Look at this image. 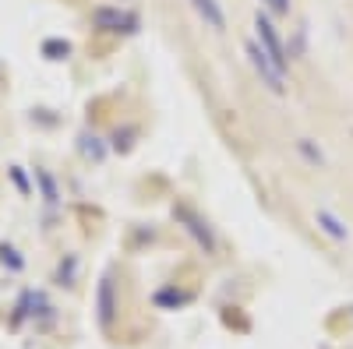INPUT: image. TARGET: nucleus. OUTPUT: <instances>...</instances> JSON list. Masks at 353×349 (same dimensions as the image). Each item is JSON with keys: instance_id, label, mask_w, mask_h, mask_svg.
<instances>
[{"instance_id": "nucleus-1", "label": "nucleus", "mask_w": 353, "mask_h": 349, "mask_svg": "<svg viewBox=\"0 0 353 349\" xmlns=\"http://www.w3.org/2000/svg\"><path fill=\"white\" fill-rule=\"evenodd\" d=\"M244 53H248V64L254 67V74L261 78L265 89H269L272 96H286V71H279V67H276L272 56L265 53L254 39H248V43H244Z\"/></svg>"}, {"instance_id": "nucleus-2", "label": "nucleus", "mask_w": 353, "mask_h": 349, "mask_svg": "<svg viewBox=\"0 0 353 349\" xmlns=\"http://www.w3.org/2000/svg\"><path fill=\"white\" fill-rule=\"evenodd\" d=\"M254 43L272 56L279 71L290 74V50H286V43H283V36H279V28L272 25L269 14H254Z\"/></svg>"}, {"instance_id": "nucleus-3", "label": "nucleus", "mask_w": 353, "mask_h": 349, "mask_svg": "<svg viewBox=\"0 0 353 349\" xmlns=\"http://www.w3.org/2000/svg\"><path fill=\"white\" fill-rule=\"evenodd\" d=\"M92 25L99 32H113V36H134L138 32V14L128 8H96L92 11Z\"/></svg>"}, {"instance_id": "nucleus-4", "label": "nucleus", "mask_w": 353, "mask_h": 349, "mask_svg": "<svg viewBox=\"0 0 353 349\" xmlns=\"http://www.w3.org/2000/svg\"><path fill=\"white\" fill-rule=\"evenodd\" d=\"M173 219H176V222H181V226L191 233L198 247H205V254H212V251H216V233H212V226L205 222V219H201L191 205H173Z\"/></svg>"}, {"instance_id": "nucleus-5", "label": "nucleus", "mask_w": 353, "mask_h": 349, "mask_svg": "<svg viewBox=\"0 0 353 349\" xmlns=\"http://www.w3.org/2000/svg\"><path fill=\"white\" fill-rule=\"evenodd\" d=\"M188 4L205 21V28H212V32H226V11H223L219 0H188Z\"/></svg>"}, {"instance_id": "nucleus-6", "label": "nucleus", "mask_w": 353, "mask_h": 349, "mask_svg": "<svg viewBox=\"0 0 353 349\" xmlns=\"http://www.w3.org/2000/svg\"><path fill=\"white\" fill-rule=\"evenodd\" d=\"M314 222H318V229L325 233L329 240H336V244L350 240V229H346V222H343L332 209H318V212H314Z\"/></svg>"}, {"instance_id": "nucleus-7", "label": "nucleus", "mask_w": 353, "mask_h": 349, "mask_svg": "<svg viewBox=\"0 0 353 349\" xmlns=\"http://www.w3.org/2000/svg\"><path fill=\"white\" fill-rule=\"evenodd\" d=\"M36 184H39V194H43V201H46V209H57V205H61V191H57L53 173L36 169Z\"/></svg>"}, {"instance_id": "nucleus-8", "label": "nucleus", "mask_w": 353, "mask_h": 349, "mask_svg": "<svg viewBox=\"0 0 353 349\" xmlns=\"http://www.w3.org/2000/svg\"><path fill=\"white\" fill-rule=\"evenodd\" d=\"M78 141H81L85 159H92V162H103V159H106V149H103V141H99L96 134H81Z\"/></svg>"}, {"instance_id": "nucleus-9", "label": "nucleus", "mask_w": 353, "mask_h": 349, "mask_svg": "<svg viewBox=\"0 0 353 349\" xmlns=\"http://www.w3.org/2000/svg\"><path fill=\"white\" fill-rule=\"evenodd\" d=\"M297 152H301L311 166H325V156H321V149H314V145H311V138H301V141H297Z\"/></svg>"}, {"instance_id": "nucleus-10", "label": "nucleus", "mask_w": 353, "mask_h": 349, "mask_svg": "<svg viewBox=\"0 0 353 349\" xmlns=\"http://www.w3.org/2000/svg\"><path fill=\"white\" fill-rule=\"evenodd\" d=\"M131 138H134V127H124V131H117V134H113V145H110V149H113V152H128V149H131Z\"/></svg>"}, {"instance_id": "nucleus-11", "label": "nucleus", "mask_w": 353, "mask_h": 349, "mask_svg": "<svg viewBox=\"0 0 353 349\" xmlns=\"http://www.w3.org/2000/svg\"><path fill=\"white\" fill-rule=\"evenodd\" d=\"M43 50H46V53H64V56H68V50H71V46H68V43H57V39H50Z\"/></svg>"}, {"instance_id": "nucleus-12", "label": "nucleus", "mask_w": 353, "mask_h": 349, "mask_svg": "<svg viewBox=\"0 0 353 349\" xmlns=\"http://www.w3.org/2000/svg\"><path fill=\"white\" fill-rule=\"evenodd\" d=\"M276 4H279V11H283V14H290V0H276Z\"/></svg>"}]
</instances>
